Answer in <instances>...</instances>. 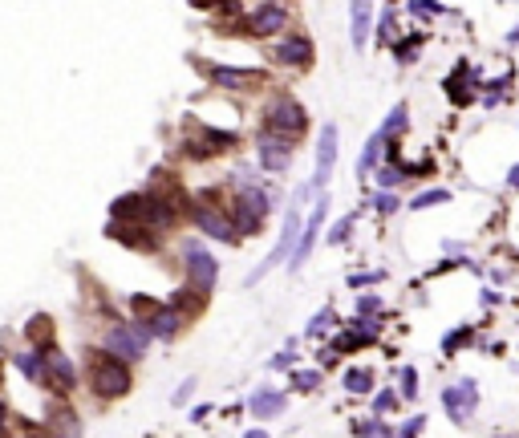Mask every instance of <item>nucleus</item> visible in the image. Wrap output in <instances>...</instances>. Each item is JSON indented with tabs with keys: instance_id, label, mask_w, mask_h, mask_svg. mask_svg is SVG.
Masks as SVG:
<instances>
[{
	"instance_id": "obj_17",
	"label": "nucleus",
	"mask_w": 519,
	"mask_h": 438,
	"mask_svg": "<svg viewBox=\"0 0 519 438\" xmlns=\"http://www.w3.org/2000/svg\"><path fill=\"white\" fill-rule=\"evenodd\" d=\"M45 430L53 438H81V414L65 398H53L45 410Z\"/></svg>"
},
{
	"instance_id": "obj_29",
	"label": "nucleus",
	"mask_w": 519,
	"mask_h": 438,
	"mask_svg": "<svg viewBox=\"0 0 519 438\" xmlns=\"http://www.w3.org/2000/svg\"><path fill=\"white\" fill-rule=\"evenodd\" d=\"M446 199H451V191L434 187V191H422V195H414V199H410V207H414V211H422V207H438V203H446Z\"/></svg>"
},
{
	"instance_id": "obj_27",
	"label": "nucleus",
	"mask_w": 519,
	"mask_h": 438,
	"mask_svg": "<svg viewBox=\"0 0 519 438\" xmlns=\"http://www.w3.org/2000/svg\"><path fill=\"white\" fill-rule=\"evenodd\" d=\"M345 389H349V394H370V389H373V373L370 370H349V373H345Z\"/></svg>"
},
{
	"instance_id": "obj_45",
	"label": "nucleus",
	"mask_w": 519,
	"mask_h": 438,
	"mask_svg": "<svg viewBox=\"0 0 519 438\" xmlns=\"http://www.w3.org/2000/svg\"><path fill=\"white\" fill-rule=\"evenodd\" d=\"M507 187H511V191H519V166H511V171H507Z\"/></svg>"
},
{
	"instance_id": "obj_39",
	"label": "nucleus",
	"mask_w": 519,
	"mask_h": 438,
	"mask_svg": "<svg viewBox=\"0 0 519 438\" xmlns=\"http://www.w3.org/2000/svg\"><path fill=\"white\" fill-rule=\"evenodd\" d=\"M317 382H321V373H317V370H308V373H292V386H296V389H312Z\"/></svg>"
},
{
	"instance_id": "obj_7",
	"label": "nucleus",
	"mask_w": 519,
	"mask_h": 438,
	"mask_svg": "<svg viewBox=\"0 0 519 438\" xmlns=\"http://www.w3.org/2000/svg\"><path fill=\"white\" fill-rule=\"evenodd\" d=\"M150 333H146L142 321H110L106 329V337H102V349H110L114 357H122V361H142L146 349H150Z\"/></svg>"
},
{
	"instance_id": "obj_15",
	"label": "nucleus",
	"mask_w": 519,
	"mask_h": 438,
	"mask_svg": "<svg viewBox=\"0 0 519 438\" xmlns=\"http://www.w3.org/2000/svg\"><path fill=\"white\" fill-rule=\"evenodd\" d=\"M288 25H292V13L280 0H264V4L252 8V16H248V32H252V37H276V32H284Z\"/></svg>"
},
{
	"instance_id": "obj_18",
	"label": "nucleus",
	"mask_w": 519,
	"mask_h": 438,
	"mask_svg": "<svg viewBox=\"0 0 519 438\" xmlns=\"http://www.w3.org/2000/svg\"><path fill=\"white\" fill-rule=\"evenodd\" d=\"M442 402H446L454 422H467L470 414H475V406H479V386H475L470 377H463V382H454V386L442 389Z\"/></svg>"
},
{
	"instance_id": "obj_2",
	"label": "nucleus",
	"mask_w": 519,
	"mask_h": 438,
	"mask_svg": "<svg viewBox=\"0 0 519 438\" xmlns=\"http://www.w3.org/2000/svg\"><path fill=\"white\" fill-rule=\"evenodd\" d=\"M227 211H231V224L240 231V240L243 236H260L268 211H272V195L264 191L260 183H252L248 175H236V191H231Z\"/></svg>"
},
{
	"instance_id": "obj_16",
	"label": "nucleus",
	"mask_w": 519,
	"mask_h": 438,
	"mask_svg": "<svg viewBox=\"0 0 519 438\" xmlns=\"http://www.w3.org/2000/svg\"><path fill=\"white\" fill-rule=\"evenodd\" d=\"M272 65H284V69H305V65H312V57H317V49H312V41L308 37H300V32H292V37H284L280 45H272Z\"/></svg>"
},
{
	"instance_id": "obj_13",
	"label": "nucleus",
	"mask_w": 519,
	"mask_h": 438,
	"mask_svg": "<svg viewBox=\"0 0 519 438\" xmlns=\"http://www.w3.org/2000/svg\"><path fill=\"white\" fill-rule=\"evenodd\" d=\"M337 146H341L337 126H333V122H324L321 138H317V175H312V183H308V191H312V195H324V187H329L333 166H337Z\"/></svg>"
},
{
	"instance_id": "obj_24",
	"label": "nucleus",
	"mask_w": 519,
	"mask_h": 438,
	"mask_svg": "<svg viewBox=\"0 0 519 438\" xmlns=\"http://www.w3.org/2000/svg\"><path fill=\"white\" fill-rule=\"evenodd\" d=\"M405 171H402V162H386V166H377V187L381 191H393V187H402L405 183Z\"/></svg>"
},
{
	"instance_id": "obj_31",
	"label": "nucleus",
	"mask_w": 519,
	"mask_h": 438,
	"mask_svg": "<svg viewBox=\"0 0 519 438\" xmlns=\"http://www.w3.org/2000/svg\"><path fill=\"white\" fill-rule=\"evenodd\" d=\"M329 324H333V308L324 305V308H317V317L308 321V337H321V333L329 329Z\"/></svg>"
},
{
	"instance_id": "obj_30",
	"label": "nucleus",
	"mask_w": 519,
	"mask_h": 438,
	"mask_svg": "<svg viewBox=\"0 0 519 438\" xmlns=\"http://www.w3.org/2000/svg\"><path fill=\"white\" fill-rule=\"evenodd\" d=\"M353 434H361V438H389V426L381 418H370V422H357Z\"/></svg>"
},
{
	"instance_id": "obj_41",
	"label": "nucleus",
	"mask_w": 519,
	"mask_h": 438,
	"mask_svg": "<svg viewBox=\"0 0 519 438\" xmlns=\"http://www.w3.org/2000/svg\"><path fill=\"white\" fill-rule=\"evenodd\" d=\"M292 361H296V341H288V345H284V353L272 357V365H276V370H284V365H292Z\"/></svg>"
},
{
	"instance_id": "obj_47",
	"label": "nucleus",
	"mask_w": 519,
	"mask_h": 438,
	"mask_svg": "<svg viewBox=\"0 0 519 438\" xmlns=\"http://www.w3.org/2000/svg\"><path fill=\"white\" fill-rule=\"evenodd\" d=\"M243 438H268V434H264V430H252V434H243Z\"/></svg>"
},
{
	"instance_id": "obj_46",
	"label": "nucleus",
	"mask_w": 519,
	"mask_h": 438,
	"mask_svg": "<svg viewBox=\"0 0 519 438\" xmlns=\"http://www.w3.org/2000/svg\"><path fill=\"white\" fill-rule=\"evenodd\" d=\"M195 8H211V4H224V0H191Z\"/></svg>"
},
{
	"instance_id": "obj_3",
	"label": "nucleus",
	"mask_w": 519,
	"mask_h": 438,
	"mask_svg": "<svg viewBox=\"0 0 519 438\" xmlns=\"http://www.w3.org/2000/svg\"><path fill=\"white\" fill-rule=\"evenodd\" d=\"M260 130L264 134H280L288 142H300L308 134V114L292 94H272L264 102V110H260Z\"/></svg>"
},
{
	"instance_id": "obj_4",
	"label": "nucleus",
	"mask_w": 519,
	"mask_h": 438,
	"mask_svg": "<svg viewBox=\"0 0 519 438\" xmlns=\"http://www.w3.org/2000/svg\"><path fill=\"white\" fill-rule=\"evenodd\" d=\"M308 195H312L308 187H300V191L292 195L288 215H284V227H280V240H276V248L268 252V260H264L256 272L248 276V284H260V276H268L276 264H284V260L296 252V243H300V231H305V199H308Z\"/></svg>"
},
{
	"instance_id": "obj_9",
	"label": "nucleus",
	"mask_w": 519,
	"mask_h": 438,
	"mask_svg": "<svg viewBox=\"0 0 519 438\" xmlns=\"http://www.w3.org/2000/svg\"><path fill=\"white\" fill-rule=\"evenodd\" d=\"M199 69L215 90H227V94H260L268 85L264 69H240V65H199Z\"/></svg>"
},
{
	"instance_id": "obj_5",
	"label": "nucleus",
	"mask_w": 519,
	"mask_h": 438,
	"mask_svg": "<svg viewBox=\"0 0 519 438\" xmlns=\"http://www.w3.org/2000/svg\"><path fill=\"white\" fill-rule=\"evenodd\" d=\"M130 312H134V321L146 324V333H150L154 341H175L178 333H183V324H187L171 305H162V300H154V296H142V292L130 296Z\"/></svg>"
},
{
	"instance_id": "obj_25",
	"label": "nucleus",
	"mask_w": 519,
	"mask_h": 438,
	"mask_svg": "<svg viewBox=\"0 0 519 438\" xmlns=\"http://www.w3.org/2000/svg\"><path fill=\"white\" fill-rule=\"evenodd\" d=\"M405 122H410V106H405V102H398V106L389 110V118H386V126H381V134H386V138H398V134L405 130Z\"/></svg>"
},
{
	"instance_id": "obj_38",
	"label": "nucleus",
	"mask_w": 519,
	"mask_h": 438,
	"mask_svg": "<svg viewBox=\"0 0 519 438\" xmlns=\"http://www.w3.org/2000/svg\"><path fill=\"white\" fill-rule=\"evenodd\" d=\"M16 426H20V434H13V430H8L13 438H53L45 426H32V422H16Z\"/></svg>"
},
{
	"instance_id": "obj_33",
	"label": "nucleus",
	"mask_w": 519,
	"mask_h": 438,
	"mask_svg": "<svg viewBox=\"0 0 519 438\" xmlns=\"http://www.w3.org/2000/svg\"><path fill=\"white\" fill-rule=\"evenodd\" d=\"M381 280H386V272H353L349 276V288H370V284H381Z\"/></svg>"
},
{
	"instance_id": "obj_40",
	"label": "nucleus",
	"mask_w": 519,
	"mask_h": 438,
	"mask_svg": "<svg viewBox=\"0 0 519 438\" xmlns=\"http://www.w3.org/2000/svg\"><path fill=\"white\" fill-rule=\"evenodd\" d=\"M410 8H414V13H426V16H438L442 13V4H438V0H410Z\"/></svg>"
},
{
	"instance_id": "obj_6",
	"label": "nucleus",
	"mask_w": 519,
	"mask_h": 438,
	"mask_svg": "<svg viewBox=\"0 0 519 438\" xmlns=\"http://www.w3.org/2000/svg\"><path fill=\"white\" fill-rule=\"evenodd\" d=\"M227 150H236V134L219 130V126H207V122H191L187 138H183V159H191V162L219 159Z\"/></svg>"
},
{
	"instance_id": "obj_42",
	"label": "nucleus",
	"mask_w": 519,
	"mask_h": 438,
	"mask_svg": "<svg viewBox=\"0 0 519 438\" xmlns=\"http://www.w3.org/2000/svg\"><path fill=\"white\" fill-rule=\"evenodd\" d=\"M402 394H405V398H414V394H418V373H414V370H402Z\"/></svg>"
},
{
	"instance_id": "obj_8",
	"label": "nucleus",
	"mask_w": 519,
	"mask_h": 438,
	"mask_svg": "<svg viewBox=\"0 0 519 438\" xmlns=\"http://www.w3.org/2000/svg\"><path fill=\"white\" fill-rule=\"evenodd\" d=\"M178 260H183V272H187V284H195L199 292H215L219 284V260L207 252V243L199 240H183L178 243Z\"/></svg>"
},
{
	"instance_id": "obj_22",
	"label": "nucleus",
	"mask_w": 519,
	"mask_h": 438,
	"mask_svg": "<svg viewBox=\"0 0 519 438\" xmlns=\"http://www.w3.org/2000/svg\"><path fill=\"white\" fill-rule=\"evenodd\" d=\"M386 146H389V138L377 130L370 142H365L361 159H357V175H370V171H377V166H381V159H386Z\"/></svg>"
},
{
	"instance_id": "obj_12",
	"label": "nucleus",
	"mask_w": 519,
	"mask_h": 438,
	"mask_svg": "<svg viewBox=\"0 0 519 438\" xmlns=\"http://www.w3.org/2000/svg\"><path fill=\"white\" fill-rule=\"evenodd\" d=\"M329 219V191L317 195V203H312V211L305 215V231H300V243H296V252L288 256V268L292 272H300L305 268V260L312 256V243H317V236H321V224Z\"/></svg>"
},
{
	"instance_id": "obj_1",
	"label": "nucleus",
	"mask_w": 519,
	"mask_h": 438,
	"mask_svg": "<svg viewBox=\"0 0 519 438\" xmlns=\"http://www.w3.org/2000/svg\"><path fill=\"white\" fill-rule=\"evenodd\" d=\"M85 386L94 398L102 402H114V398H126L130 386H134V373H130V361L114 357L110 349H85Z\"/></svg>"
},
{
	"instance_id": "obj_23",
	"label": "nucleus",
	"mask_w": 519,
	"mask_h": 438,
	"mask_svg": "<svg viewBox=\"0 0 519 438\" xmlns=\"http://www.w3.org/2000/svg\"><path fill=\"white\" fill-rule=\"evenodd\" d=\"M25 337H29V345H53V321L49 317H32L25 324Z\"/></svg>"
},
{
	"instance_id": "obj_10",
	"label": "nucleus",
	"mask_w": 519,
	"mask_h": 438,
	"mask_svg": "<svg viewBox=\"0 0 519 438\" xmlns=\"http://www.w3.org/2000/svg\"><path fill=\"white\" fill-rule=\"evenodd\" d=\"M45 386L57 398H69L81 386V373L73 365V357L65 353V349H57V345H45Z\"/></svg>"
},
{
	"instance_id": "obj_14",
	"label": "nucleus",
	"mask_w": 519,
	"mask_h": 438,
	"mask_svg": "<svg viewBox=\"0 0 519 438\" xmlns=\"http://www.w3.org/2000/svg\"><path fill=\"white\" fill-rule=\"evenodd\" d=\"M292 150H296V142L280 138V134H264V130L256 134V162H260V171H272V175L288 171L292 159H296Z\"/></svg>"
},
{
	"instance_id": "obj_19",
	"label": "nucleus",
	"mask_w": 519,
	"mask_h": 438,
	"mask_svg": "<svg viewBox=\"0 0 519 438\" xmlns=\"http://www.w3.org/2000/svg\"><path fill=\"white\" fill-rule=\"evenodd\" d=\"M166 305H171V308L178 312V317H183V321L191 324L195 317H199V312L207 308V292H199L195 284H183V288L171 292V300H166Z\"/></svg>"
},
{
	"instance_id": "obj_20",
	"label": "nucleus",
	"mask_w": 519,
	"mask_h": 438,
	"mask_svg": "<svg viewBox=\"0 0 519 438\" xmlns=\"http://www.w3.org/2000/svg\"><path fill=\"white\" fill-rule=\"evenodd\" d=\"M349 20H353V29H349L353 49L361 53L365 41H370V29H373V0H349Z\"/></svg>"
},
{
	"instance_id": "obj_11",
	"label": "nucleus",
	"mask_w": 519,
	"mask_h": 438,
	"mask_svg": "<svg viewBox=\"0 0 519 438\" xmlns=\"http://www.w3.org/2000/svg\"><path fill=\"white\" fill-rule=\"evenodd\" d=\"M191 224L199 227L203 236H211V240H219V243H236V240H240V231H236V224H231V211H227V207L195 203V211H191Z\"/></svg>"
},
{
	"instance_id": "obj_28",
	"label": "nucleus",
	"mask_w": 519,
	"mask_h": 438,
	"mask_svg": "<svg viewBox=\"0 0 519 438\" xmlns=\"http://www.w3.org/2000/svg\"><path fill=\"white\" fill-rule=\"evenodd\" d=\"M418 45H422V32H410L405 41H398V45H393V57H398L402 65H410V61H414V53H418Z\"/></svg>"
},
{
	"instance_id": "obj_34",
	"label": "nucleus",
	"mask_w": 519,
	"mask_h": 438,
	"mask_svg": "<svg viewBox=\"0 0 519 438\" xmlns=\"http://www.w3.org/2000/svg\"><path fill=\"white\" fill-rule=\"evenodd\" d=\"M373 312H381V296H357L353 317H373Z\"/></svg>"
},
{
	"instance_id": "obj_32",
	"label": "nucleus",
	"mask_w": 519,
	"mask_h": 438,
	"mask_svg": "<svg viewBox=\"0 0 519 438\" xmlns=\"http://www.w3.org/2000/svg\"><path fill=\"white\" fill-rule=\"evenodd\" d=\"M373 29H377V45H389V41H393V13H381V20H377V25H373Z\"/></svg>"
},
{
	"instance_id": "obj_44",
	"label": "nucleus",
	"mask_w": 519,
	"mask_h": 438,
	"mask_svg": "<svg viewBox=\"0 0 519 438\" xmlns=\"http://www.w3.org/2000/svg\"><path fill=\"white\" fill-rule=\"evenodd\" d=\"M191 389H195V382H183V389L175 394V402H187V398H191Z\"/></svg>"
},
{
	"instance_id": "obj_35",
	"label": "nucleus",
	"mask_w": 519,
	"mask_h": 438,
	"mask_svg": "<svg viewBox=\"0 0 519 438\" xmlns=\"http://www.w3.org/2000/svg\"><path fill=\"white\" fill-rule=\"evenodd\" d=\"M467 341H470V329H458V333H446V341H442V349H446V353H458V349H463Z\"/></svg>"
},
{
	"instance_id": "obj_36",
	"label": "nucleus",
	"mask_w": 519,
	"mask_h": 438,
	"mask_svg": "<svg viewBox=\"0 0 519 438\" xmlns=\"http://www.w3.org/2000/svg\"><path fill=\"white\" fill-rule=\"evenodd\" d=\"M393 406H398V394H393V389H377L373 410H377V414H386V410H393Z\"/></svg>"
},
{
	"instance_id": "obj_43",
	"label": "nucleus",
	"mask_w": 519,
	"mask_h": 438,
	"mask_svg": "<svg viewBox=\"0 0 519 438\" xmlns=\"http://www.w3.org/2000/svg\"><path fill=\"white\" fill-rule=\"evenodd\" d=\"M422 426H426V418H422V414H414V418H410V422L402 426V434H398V438H414V434L422 430Z\"/></svg>"
},
{
	"instance_id": "obj_26",
	"label": "nucleus",
	"mask_w": 519,
	"mask_h": 438,
	"mask_svg": "<svg viewBox=\"0 0 519 438\" xmlns=\"http://www.w3.org/2000/svg\"><path fill=\"white\" fill-rule=\"evenodd\" d=\"M353 227H357V211H349L345 219H337V224H333V231L324 236V243H333V248H337V243H345V240H349V231H353Z\"/></svg>"
},
{
	"instance_id": "obj_21",
	"label": "nucleus",
	"mask_w": 519,
	"mask_h": 438,
	"mask_svg": "<svg viewBox=\"0 0 519 438\" xmlns=\"http://www.w3.org/2000/svg\"><path fill=\"white\" fill-rule=\"evenodd\" d=\"M248 410H252L256 418H276V414H284V394L272 389V386H260L256 394H252Z\"/></svg>"
},
{
	"instance_id": "obj_37",
	"label": "nucleus",
	"mask_w": 519,
	"mask_h": 438,
	"mask_svg": "<svg viewBox=\"0 0 519 438\" xmlns=\"http://www.w3.org/2000/svg\"><path fill=\"white\" fill-rule=\"evenodd\" d=\"M373 207L381 211V215H393V211H398V195H393V191H381L377 199H373Z\"/></svg>"
}]
</instances>
